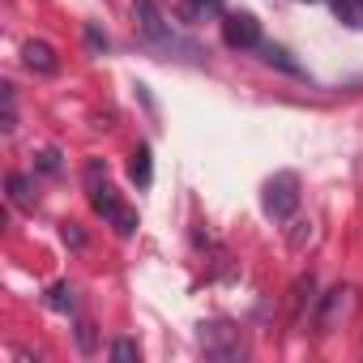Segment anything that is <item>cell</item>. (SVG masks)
<instances>
[{
	"instance_id": "obj_1",
	"label": "cell",
	"mask_w": 363,
	"mask_h": 363,
	"mask_svg": "<svg viewBox=\"0 0 363 363\" xmlns=\"http://www.w3.org/2000/svg\"><path fill=\"white\" fill-rule=\"evenodd\" d=\"M86 189H90V206H94V214H103L120 235H133L137 231V214L116 197V189L107 184V167L94 158V162H86Z\"/></svg>"
},
{
	"instance_id": "obj_2",
	"label": "cell",
	"mask_w": 363,
	"mask_h": 363,
	"mask_svg": "<svg viewBox=\"0 0 363 363\" xmlns=\"http://www.w3.org/2000/svg\"><path fill=\"white\" fill-rule=\"evenodd\" d=\"M261 206H265V214L269 218H291L295 210H299V175L295 171H278L269 184H265V197H261Z\"/></svg>"
},
{
	"instance_id": "obj_3",
	"label": "cell",
	"mask_w": 363,
	"mask_h": 363,
	"mask_svg": "<svg viewBox=\"0 0 363 363\" xmlns=\"http://www.w3.org/2000/svg\"><path fill=\"white\" fill-rule=\"evenodd\" d=\"M223 43L231 52H252L261 48V22L252 13H223Z\"/></svg>"
},
{
	"instance_id": "obj_4",
	"label": "cell",
	"mask_w": 363,
	"mask_h": 363,
	"mask_svg": "<svg viewBox=\"0 0 363 363\" xmlns=\"http://www.w3.org/2000/svg\"><path fill=\"white\" fill-rule=\"evenodd\" d=\"M133 18H137V35H141L145 43L175 48V35H171V26L162 22V13L154 9V0H137V5H133Z\"/></svg>"
},
{
	"instance_id": "obj_5",
	"label": "cell",
	"mask_w": 363,
	"mask_h": 363,
	"mask_svg": "<svg viewBox=\"0 0 363 363\" xmlns=\"http://www.w3.org/2000/svg\"><path fill=\"white\" fill-rule=\"evenodd\" d=\"M22 60H26V69H30V73H39V77H52V73H60L56 48H52V43H43V39H30V43L22 48Z\"/></svg>"
},
{
	"instance_id": "obj_6",
	"label": "cell",
	"mask_w": 363,
	"mask_h": 363,
	"mask_svg": "<svg viewBox=\"0 0 363 363\" xmlns=\"http://www.w3.org/2000/svg\"><path fill=\"white\" fill-rule=\"evenodd\" d=\"M257 52H261V60H265V65H274V69H282V73H291V77L308 82V69H303V65H295L286 48H278V43H261Z\"/></svg>"
},
{
	"instance_id": "obj_7",
	"label": "cell",
	"mask_w": 363,
	"mask_h": 363,
	"mask_svg": "<svg viewBox=\"0 0 363 363\" xmlns=\"http://www.w3.org/2000/svg\"><path fill=\"white\" fill-rule=\"evenodd\" d=\"M128 179L137 189H150L154 184V154H150V145H137L133 150V158H128Z\"/></svg>"
},
{
	"instance_id": "obj_8",
	"label": "cell",
	"mask_w": 363,
	"mask_h": 363,
	"mask_svg": "<svg viewBox=\"0 0 363 363\" xmlns=\"http://www.w3.org/2000/svg\"><path fill=\"white\" fill-rule=\"evenodd\" d=\"M325 5L333 9V18L350 30H363V0H325Z\"/></svg>"
},
{
	"instance_id": "obj_9",
	"label": "cell",
	"mask_w": 363,
	"mask_h": 363,
	"mask_svg": "<svg viewBox=\"0 0 363 363\" xmlns=\"http://www.w3.org/2000/svg\"><path fill=\"white\" fill-rule=\"evenodd\" d=\"M223 13V0H179V18L184 22H206Z\"/></svg>"
},
{
	"instance_id": "obj_10",
	"label": "cell",
	"mask_w": 363,
	"mask_h": 363,
	"mask_svg": "<svg viewBox=\"0 0 363 363\" xmlns=\"http://www.w3.org/2000/svg\"><path fill=\"white\" fill-rule=\"evenodd\" d=\"M9 197H13V206H22V210H35V197H30L26 175H9Z\"/></svg>"
},
{
	"instance_id": "obj_11",
	"label": "cell",
	"mask_w": 363,
	"mask_h": 363,
	"mask_svg": "<svg viewBox=\"0 0 363 363\" xmlns=\"http://www.w3.org/2000/svg\"><path fill=\"white\" fill-rule=\"evenodd\" d=\"M48 308H56V312H73V286L56 282V286L48 291Z\"/></svg>"
},
{
	"instance_id": "obj_12",
	"label": "cell",
	"mask_w": 363,
	"mask_h": 363,
	"mask_svg": "<svg viewBox=\"0 0 363 363\" xmlns=\"http://www.w3.org/2000/svg\"><path fill=\"white\" fill-rule=\"evenodd\" d=\"M137 354H141V350H137V342H128V337H120V342L111 346V359H116V363H128V359H137Z\"/></svg>"
},
{
	"instance_id": "obj_13",
	"label": "cell",
	"mask_w": 363,
	"mask_h": 363,
	"mask_svg": "<svg viewBox=\"0 0 363 363\" xmlns=\"http://www.w3.org/2000/svg\"><path fill=\"white\" fill-rule=\"evenodd\" d=\"M86 43H90L94 52H107V35H99L94 26H86Z\"/></svg>"
},
{
	"instance_id": "obj_14",
	"label": "cell",
	"mask_w": 363,
	"mask_h": 363,
	"mask_svg": "<svg viewBox=\"0 0 363 363\" xmlns=\"http://www.w3.org/2000/svg\"><path fill=\"white\" fill-rule=\"evenodd\" d=\"M39 167L56 175V171H60V162H56V150H43V158H39Z\"/></svg>"
},
{
	"instance_id": "obj_15",
	"label": "cell",
	"mask_w": 363,
	"mask_h": 363,
	"mask_svg": "<svg viewBox=\"0 0 363 363\" xmlns=\"http://www.w3.org/2000/svg\"><path fill=\"white\" fill-rule=\"evenodd\" d=\"M65 244H73V248H82L86 240H82V231H73V227H65Z\"/></svg>"
},
{
	"instance_id": "obj_16",
	"label": "cell",
	"mask_w": 363,
	"mask_h": 363,
	"mask_svg": "<svg viewBox=\"0 0 363 363\" xmlns=\"http://www.w3.org/2000/svg\"><path fill=\"white\" fill-rule=\"evenodd\" d=\"M312 5H316V0H312Z\"/></svg>"
}]
</instances>
